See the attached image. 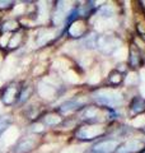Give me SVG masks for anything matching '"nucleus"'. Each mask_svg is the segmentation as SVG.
Segmentation results:
<instances>
[{
	"label": "nucleus",
	"instance_id": "nucleus-12",
	"mask_svg": "<svg viewBox=\"0 0 145 153\" xmlns=\"http://www.w3.org/2000/svg\"><path fill=\"white\" fill-rule=\"evenodd\" d=\"M10 123H12L10 116H0V131H3L4 129H7Z\"/></svg>",
	"mask_w": 145,
	"mask_h": 153
},
{
	"label": "nucleus",
	"instance_id": "nucleus-1",
	"mask_svg": "<svg viewBox=\"0 0 145 153\" xmlns=\"http://www.w3.org/2000/svg\"><path fill=\"white\" fill-rule=\"evenodd\" d=\"M94 98L95 101L101 103V105H104L106 107L108 108H112L115 106H117L122 102V97L121 94L117 93L116 91L113 89H99L94 93Z\"/></svg>",
	"mask_w": 145,
	"mask_h": 153
},
{
	"label": "nucleus",
	"instance_id": "nucleus-5",
	"mask_svg": "<svg viewBox=\"0 0 145 153\" xmlns=\"http://www.w3.org/2000/svg\"><path fill=\"white\" fill-rule=\"evenodd\" d=\"M143 147V143L140 140H130V142H126L124 143L122 146L118 147L117 149V153H134L139 149H141Z\"/></svg>",
	"mask_w": 145,
	"mask_h": 153
},
{
	"label": "nucleus",
	"instance_id": "nucleus-9",
	"mask_svg": "<svg viewBox=\"0 0 145 153\" xmlns=\"http://www.w3.org/2000/svg\"><path fill=\"white\" fill-rule=\"evenodd\" d=\"M130 110H131V112H134V114L144 112L145 111V100L140 98V97L134 98L131 102V106H130Z\"/></svg>",
	"mask_w": 145,
	"mask_h": 153
},
{
	"label": "nucleus",
	"instance_id": "nucleus-4",
	"mask_svg": "<svg viewBox=\"0 0 145 153\" xmlns=\"http://www.w3.org/2000/svg\"><path fill=\"white\" fill-rule=\"evenodd\" d=\"M104 111V110L99 108V107H85L81 112V119L83 120H87L89 123H95V121H99V116H101V112Z\"/></svg>",
	"mask_w": 145,
	"mask_h": 153
},
{
	"label": "nucleus",
	"instance_id": "nucleus-10",
	"mask_svg": "<svg viewBox=\"0 0 145 153\" xmlns=\"http://www.w3.org/2000/svg\"><path fill=\"white\" fill-rule=\"evenodd\" d=\"M61 121V119L59 115H55V114H48L43 117V123L46 124L48 126H54V125H57Z\"/></svg>",
	"mask_w": 145,
	"mask_h": 153
},
{
	"label": "nucleus",
	"instance_id": "nucleus-8",
	"mask_svg": "<svg viewBox=\"0 0 145 153\" xmlns=\"http://www.w3.org/2000/svg\"><path fill=\"white\" fill-rule=\"evenodd\" d=\"M81 103L79 100H70V101H66L65 103H62L60 106V111L61 112H70L74 111V110H78L79 107H81Z\"/></svg>",
	"mask_w": 145,
	"mask_h": 153
},
{
	"label": "nucleus",
	"instance_id": "nucleus-13",
	"mask_svg": "<svg viewBox=\"0 0 145 153\" xmlns=\"http://www.w3.org/2000/svg\"><path fill=\"white\" fill-rule=\"evenodd\" d=\"M16 28H18V23L16 21H8L3 25L4 31H13V30H16Z\"/></svg>",
	"mask_w": 145,
	"mask_h": 153
},
{
	"label": "nucleus",
	"instance_id": "nucleus-7",
	"mask_svg": "<svg viewBox=\"0 0 145 153\" xmlns=\"http://www.w3.org/2000/svg\"><path fill=\"white\" fill-rule=\"evenodd\" d=\"M16 96H17V87L14 84H12V85H9V87H7L5 91L3 92V101L7 105H9L14 101Z\"/></svg>",
	"mask_w": 145,
	"mask_h": 153
},
{
	"label": "nucleus",
	"instance_id": "nucleus-11",
	"mask_svg": "<svg viewBox=\"0 0 145 153\" xmlns=\"http://www.w3.org/2000/svg\"><path fill=\"white\" fill-rule=\"evenodd\" d=\"M108 82L112 84V85L120 84L121 82H122V74H121L120 71H117V70H113L112 73H111L109 78H108Z\"/></svg>",
	"mask_w": 145,
	"mask_h": 153
},
{
	"label": "nucleus",
	"instance_id": "nucleus-6",
	"mask_svg": "<svg viewBox=\"0 0 145 153\" xmlns=\"http://www.w3.org/2000/svg\"><path fill=\"white\" fill-rule=\"evenodd\" d=\"M35 147V140L33 139H24L21 143H18L14 152L16 153H28L33 149Z\"/></svg>",
	"mask_w": 145,
	"mask_h": 153
},
{
	"label": "nucleus",
	"instance_id": "nucleus-2",
	"mask_svg": "<svg viewBox=\"0 0 145 153\" xmlns=\"http://www.w3.org/2000/svg\"><path fill=\"white\" fill-rule=\"evenodd\" d=\"M118 149V142L116 139L101 140L92 148V153H113Z\"/></svg>",
	"mask_w": 145,
	"mask_h": 153
},
{
	"label": "nucleus",
	"instance_id": "nucleus-3",
	"mask_svg": "<svg viewBox=\"0 0 145 153\" xmlns=\"http://www.w3.org/2000/svg\"><path fill=\"white\" fill-rule=\"evenodd\" d=\"M102 128L101 126H95V125H90V126H83L76 131V137L79 139H84V140H90L94 139L95 137H98L102 134Z\"/></svg>",
	"mask_w": 145,
	"mask_h": 153
},
{
	"label": "nucleus",
	"instance_id": "nucleus-14",
	"mask_svg": "<svg viewBox=\"0 0 145 153\" xmlns=\"http://www.w3.org/2000/svg\"><path fill=\"white\" fill-rule=\"evenodd\" d=\"M12 1H0V8H8L10 7Z\"/></svg>",
	"mask_w": 145,
	"mask_h": 153
}]
</instances>
